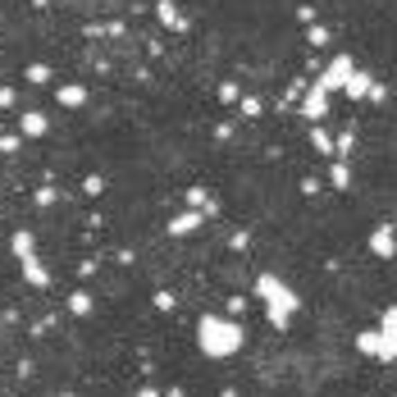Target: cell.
I'll return each mask as SVG.
<instances>
[{
	"label": "cell",
	"mask_w": 397,
	"mask_h": 397,
	"mask_svg": "<svg viewBox=\"0 0 397 397\" xmlns=\"http://www.w3.org/2000/svg\"><path fill=\"white\" fill-rule=\"evenodd\" d=\"M60 397H69V393H60Z\"/></svg>",
	"instance_id": "cell-1"
}]
</instances>
